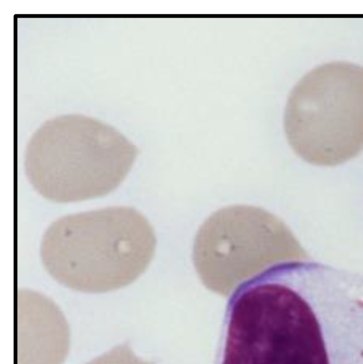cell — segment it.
Listing matches in <instances>:
<instances>
[{"instance_id": "7a4b0ae2", "label": "cell", "mask_w": 363, "mask_h": 364, "mask_svg": "<svg viewBox=\"0 0 363 364\" xmlns=\"http://www.w3.org/2000/svg\"><path fill=\"white\" fill-rule=\"evenodd\" d=\"M156 239L146 217L115 206L64 216L46 230L40 255L48 273L63 286L100 293L126 287L142 274Z\"/></svg>"}, {"instance_id": "5b68a950", "label": "cell", "mask_w": 363, "mask_h": 364, "mask_svg": "<svg viewBox=\"0 0 363 364\" xmlns=\"http://www.w3.org/2000/svg\"><path fill=\"white\" fill-rule=\"evenodd\" d=\"M308 255L288 228L267 210L233 205L210 215L200 228L193 260L203 283L235 287L275 263L307 259Z\"/></svg>"}, {"instance_id": "3957f363", "label": "cell", "mask_w": 363, "mask_h": 364, "mask_svg": "<svg viewBox=\"0 0 363 364\" xmlns=\"http://www.w3.org/2000/svg\"><path fill=\"white\" fill-rule=\"evenodd\" d=\"M136 147L113 127L81 115L59 117L32 136L25 171L34 189L58 203L105 196L129 174Z\"/></svg>"}, {"instance_id": "6da1fadb", "label": "cell", "mask_w": 363, "mask_h": 364, "mask_svg": "<svg viewBox=\"0 0 363 364\" xmlns=\"http://www.w3.org/2000/svg\"><path fill=\"white\" fill-rule=\"evenodd\" d=\"M217 364H363V274L277 262L227 305Z\"/></svg>"}, {"instance_id": "52a82bcc", "label": "cell", "mask_w": 363, "mask_h": 364, "mask_svg": "<svg viewBox=\"0 0 363 364\" xmlns=\"http://www.w3.org/2000/svg\"><path fill=\"white\" fill-rule=\"evenodd\" d=\"M86 364H153L137 356L127 344L112 348Z\"/></svg>"}, {"instance_id": "277c9868", "label": "cell", "mask_w": 363, "mask_h": 364, "mask_svg": "<svg viewBox=\"0 0 363 364\" xmlns=\"http://www.w3.org/2000/svg\"><path fill=\"white\" fill-rule=\"evenodd\" d=\"M284 128L308 163L333 166L357 156L363 150V67L334 62L310 70L290 94Z\"/></svg>"}, {"instance_id": "8992f818", "label": "cell", "mask_w": 363, "mask_h": 364, "mask_svg": "<svg viewBox=\"0 0 363 364\" xmlns=\"http://www.w3.org/2000/svg\"><path fill=\"white\" fill-rule=\"evenodd\" d=\"M70 330L56 304L42 293L20 289L16 295V364H63Z\"/></svg>"}]
</instances>
